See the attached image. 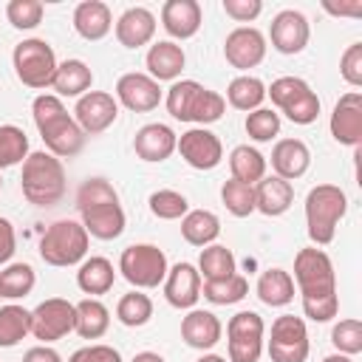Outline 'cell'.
Wrapping results in <instances>:
<instances>
[{"label":"cell","instance_id":"obj_1","mask_svg":"<svg viewBox=\"0 0 362 362\" xmlns=\"http://www.w3.org/2000/svg\"><path fill=\"white\" fill-rule=\"evenodd\" d=\"M300 300H303V314L314 322H328L339 311V297H337V274L331 257L317 249L305 246L294 255V277Z\"/></svg>","mask_w":362,"mask_h":362},{"label":"cell","instance_id":"obj_2","mask_svg":"<svg viewBox=\"0 0 362 362\" xmlns=\"http://www.w3.org/2000/svg\"><path fill=\"white\" fill-rule=\"evenodd\" d=\"M31 116H34L37 133H40V139L51 156L74 158L82 153L88 136L79 130L74 116H68V110L57 93H40L31 102Z\"/></svg>","mask_w":362,"mask_h":362},{"label":"cell","instance_id":"obj_3","mask_svg":"<svg viewBox=\"0 0 362 362\" xmlns=\"http://www.w3.org/2000/svg\"><path fill=\"white\" fill-rule=\"evenodd\" d=\"M20 189L23 198L40 209L57 206L65 195V167L62 158L51 156L48 150H34L23 161V175H20Z\"/></svg>","mask_w":362,"mask_h":362},{"label":"cell","instance_id":"obj_4","mask_svg":"<svg viewBox=\"0 0 362 362\" xmlns=\"http://www.w3.org/2000/svg\"><path fill=\"white\" fill-rule=\"evenodd\" d=\"M348 212V195L337 184H317L305 195V232L314 246H328Z\"/></svg>","mask_w":362,"mask_h":362},{"label":"cell","instance_id":"obj_5","mask_svg":"<svg viewBox=\"0 0 362 362\" xmlns=\"http://www.w3.org/2000/svg\"><path fill=\"white\" fill-rule=\"evenodd\" d=\"M88 240L90 235L79 221H54L40 238V257L57 269L76 266L88 255Z\"/></svg>","mask_w":362,"mask_h":362},{"label":"cell","instance_id":"obj_6","mask_svg":"<svg viewBox=\"0 0 362 362\" xmlns=\"http://www.w3.org/2000/svg\"><path fill=\"white\" fill-rule=\"evenodd\" d=\"M266 96L294 124H311L320 116V96L300 76H280V79H274L266 88Z\"/></svg>","mask_w":362,"mask_h":362},{"label":"cell","instance_id":"obj_7","mask_svg":"<svg viewBox=\"0 0 362 362\" xmlns=\"http://www.w3.org/2000/svg\"><path fill=\"white\" fill-rule=\"evenodd\" d=\"M11 65H14L17 79L25 88L42 90V88H51V79H54V71H57L59 62H57L54 48L45 40L31 37V40H23L20 45H14Z\"/></svg>","mask_w":362,"mask_h":362},{"label":"cell","instance_id":"obj_8","mask_svg":"<svg viewBox=\"0 0 362 362\" xmlns=\"http://www.w3.org/2000/svg\"><path fill=\"white\" fill-rule=\"evenodd\" d=\"M167 255L156 243H133L119 255V272L133 288H156L167 277Z\"/></svg>","mask_w":362,"mask_h":362},{"label":"cell","instance_id":"obj_9","mask_svg":"<svg viewBox=\"0 0 362 362\" xmlns=\"http://www.w3.org/2000/svg\"><path fill=\"white\" fill-rule=\"evenodd\" d=\"M263 317L257 311H238L226 322L229 362H257L263 354Z\"/></svg>","mask_w":362,"mask_h":362},{"label":"cell","instance_id":"obj_10","mask_svg":"<svg viewBox=\"0 0 362 362\" xmlns=\"http://www.w3.org/2000/svg\"><path fill=\"white\" fill-rule=\"evenodd\" d=\"M308 351H311V342H308L305 320L294 314H280L272 322V337H269L272 362H305Z\"/></svg>","mask_w":362,"mask_h":362},{"label":"cell","instance_id":"obj_11","mask_svg":"<svg viewBox=\"0 0 362 362\" xmlns=\"http://www.w3.org/2000/svg\"><path fill=\"white\" fill-rule=\"evenodd\" d=\"M74 322H76V308L62 297H48L31 311V334L42 345L68 337L74 331Z\"/></svg>","mask_w":362,"mask_h":362},{"label":"cell","instance_id":"obj_12","mask_svg":"<svg viewBox=\"0 0 362 362\" xmlns=\"http://www.w3.org/2000/svg\"><path fill=\"white\" fill-rule=\"evenodd\" d=\"M119 116V102L107 90H88L85 96L76 99L74 105V122L85 136H99L105 133Z\"/></svg>","mask_w":362,"mask_h":362},{"label":"cell","instance_id":"obj_13","mask_svg":"<svg viewBox=\"0 0 362 362\" xmlns=\"http://www.w3.org/2000/svg\"><path fill=\"white\" fill-rule=\"evenodd\" d=\"M175 150L192 170H201V173L215 170L223 161V144L206 127H189L187 133H181L175 141Z\"/></svg>","mask_w":362,"mask_h":362},{"label":"cell","instance_id":"obj_14","mask_svg":"<svg viewBox=\"0 0 362 362\" xmlns=\"http://www.w3.org/2000/svg\"><path fill=\"white\" fill-rule=\"evenodd\" d=\"M223 57L232 68L249 71L266 59V37L255 25H238L223 40Z\"/></svg>","mask_w":362,"mask_h":362},{"label":"cell","instance_id":"obj_15","mask_svg":"<svg viewBox=\"0 0 362 362\" xmlns=\"http://www.w3.org/2000/svg\"><path fill=\"white\" fill-rule=\"evenodd\" d=\"M308 37H311V28H308V20L303 11L297 8H283L274 14L272 25H269V40H272V48L277 54H300L305 45H308Z\"/></svg>","mask_w":362,"mask_h":362},{"label":"cell","instance_id":"obj_16","mask_svg":"<svg viewBox=\"0 0 362 362\" xmlns=\"http://www.w3.org/2000/svg\"><path fill=\"white\" fill-rule=\"evenodd\" d=\"M116 102L133 113H150L161 102V85L153 76L139 74V71L122 74L116 82Z\"/></svg>","mask_w":362,"mask_h":362},{"label":"cell","instance_id":"obj_17","mask_svg":"<svg viewBox=\"0 0 362 362\" xmlns=\"http://www.w3.org/2000/svg\"><path fill=\"white\" fill-rule=\"evenodd\" d=\"M328 127L337 144H345V147L362 144V93L359 90H348L339 96Z\"/></svg>","mask_w":362,"mask_h":362},{"label":"cell","instance_id":"obj_18","mask_svg":"<svg viewBox=\"0 0 362 362\" xmlns=\"http://www.w3.org/2000/svg\"><path fill=\"white\" fill-rule=\"evenodd\" d=\"M164 297L173 308H192L201 297V274L192 263H175L164 277Z\"/></svg>","mask_w":362,"mask_h":362},{"label":"cell","instance_id":"obj_19","mask_svg":"<svg viewBox=\"0 0 362 362\" xmlns=\"http://www.w3.org/2000/svg\"><path fill=\"white\" fill-rule=\"evenodd\" d=\"M175 141L178 136L173 133V127L161 124V122H150L144 127L136 130L133 136V150L141 161H167L175 153Z\"/></svg>","mask_w":362,"mask_h":362},{"label":"cell","instance_id":"obj_20","mask_svg":"<svg viewBox=\"0 0 362 362\" xmlns=\"http://www.w3.org/2000/svg\"><path fill=\"white\" fill-rule=\"evenodd\" d=\"M156 14L144 6H130L116 20V40L124 48H141L156 37Z\"/></svg>","mask_w":362,"mask_h":362},{"label":"cell","instance_id":"obj_21","mask_svg":"<svg viewBox=\"0 0 362 362\" xmlns=\"http://www.w3.org/2000/svg\"><path fill=\"white\" fill-rule=\"evenodd\" d=\"M311 167V150L303 139H280L272 147V170L277 178H303Z\"/></svg>","mask_w":362,"mask_h":362},{"label":"cell","instance_id":"obj_22","mask_svg":"<svg viewBox=\"0 0 362 362\" xmlns=\"http://www.w3.org/2000/svg\"><path fill=\"white\" fill-rule=\"evenodd\" d=\"M201 6L198 0H167L161 6V25L173 40H189L201 28Z\"/></svg>","mask_w":362,"mask_h":362},{"label":"cell","instance_id":"obj_23","mask_svg":"<svg viewBox=\"0 0 362 362\" xmlns=\"http://www.w3.org/2000/svg\"><path fill=\"white\" fill-rule=\"evenodd\" d=\"M144 65H147V76H153L156 82H175L187 65V57H184V48L178 42L158 40L150 45Z\"/></svg>","mask_w":362,"mask_h":362},{"label":"cell","instance_id":"obj_24","mask_svg":"<svg viewBox=\"0 0 362 362\" xmlns=\"http://www.w3.org/2000/svg\"><path fill=\"white\" fill-rule=\"evenodd\" d=\"M223 325L212 311L189 308V314L181 320V339L195 351H209L221 342Z\"/></svg>","mask_w":362,"mask_h":362},{"label":"cell","instance_id":"obj_25","mask_svg":"<svg viewBox=\"0 0 362 362\" xmlns=\"http://www.w3.org/2000/svg\"><path fill=\"white\" fill-rule=\"evenodd\" d=\"M294 204V187L286 178L277 175H266L255 184V209L263 212L266 218H277L283 212H288Z\"/></svg>","mask_w":362,"mask_h":362},{"label":"cell","instance_id":"obj_26","mask_svg":"<svg viewBox=\"0 0 362 362\" xmlns=\"http://www.w3.org/2000/svg\"><path fill=\"white\" fill-rule=\"evenodd\" d=\"M74 28L88 42L105 40L110 34V28H113V14H110L107 3H102V0H82L74 8Z\"/></svg>","mask_w":362,"mask_h":362},{"label":"cell","instance_id":"obj_27","mask_svg":"<svg viewBox=\"0 0 362 362\" xmlns=\"http://www.w3.org/2000/svg\"><path fill=\"white\" fill-rule=\"evenodd\" d=\"M82 215V226L90 238H99V240H116L122 232H124V209L122 204H102V206H90Z\"/></svg>","mask_w":362,"mask_h":362},{"label":"cell","instance_id":"obj_28","mask_svg":"<svg viewBox=\"0 0 362 362\" xmlns=\"http://www.w3.org/2000/svg\"><path fill=\"white\" fill-rule=\"evenodd\" d=\"M93 85V74L90 68L82 62V59H65L57 65L54 71V79H51V88L57 90V96H85Z\"/></svg>","mask_w":362,"mask_h":362},{"label":"cell","instance_id":"obj_29","mask_svg":"<svg viewBox=\"0 0 362 362\" xmlns=\"http://www.w3.org/2000/svg\"><path fill=\"white\" fill-rule=\"evenodd\" d=\"M74 308H76L74 331L82 339H99V337L107 334V328H110V311H107V305L99 297H85V300L74 303Z\"/></svg>","mask_w":362,"mask_h":362},{"label":"cell","instance_id":"obj_30","mask_svg":"<svg viewBox=\"0 0 362 362\" xmlns=\"http://www.w3.org/2000/svg\"><path fill=\"white\" fill-rule=\"evenodd\" d=\"M116 283V272H113V263L107 257H85L79 263V272H76V286L88 294V297H99V294H107Z\"/></svg>","mask_w":362,"mask_h":362},{"label":"cell","instance_id":"obj_31","mask_svg":"<svg viewBox=\"0 0 362 362\" xmlns=\"http://www.w3.org/2000/svg\"><path fill=\"white\" fill-rule=\"evenodd\" d=\"M218 235H221V221L209 209H189L181 218V238L189 246H201L204 249V246L215 243Z\"/></svg>","mask_w":362,"mask_h":362},{"label":"cell","instance_id":"obj_32","mask_svg":"<svg viewBox=\"0 0 362 362\" xmlns=\"http://www.w3.org/2000/svg\"><path fill=\"white\" fill-rule=\"evenodd\" d=\"M257 297L263 305H272V308H283L294 300V280L286 269H266L260 277H257V286H255Z\"/></svg>","mask_w":362,"mask_h":362},{"label":"cell","instance_id":"obj_33","mask_svg":"<svg viewBox=\"0 0 362 362\" xmlns=\"http://www.w3.org/2000/svg\"><path fill=\"white\" fill-rule=\"evenodd\" d=\"M229 170L235 181H243L249 187H255L260 178H266V156L249 144H238L229 153Z\"/></svg>","mask_w":362,"mask_h":362},{"label":"cell","instance_id":"obj_34","mask_svg":"<svg viewBox=\"0 0 362 362\" xmlns=\"http://www.w3.org/2000/svg\"><path fill=\"white\" fill-rule=\"evenodd\" d=\"M263 99H266V85H263L257 76H252V74L235 76V79L229 82V88H226V102H229L235 110H243V113L257 110V107L263 105Z\"/></svg>","mask_w":362,"mask_h":362},{"label":"cell","instance_id":"obj_35","mask_svg":"<svg viewBox=\"0 0 362 362\" xmlns=\"http://www.w3.org/2000/svg\"><path fill=\"white\" fill-rule=\"evenodd\" d=\"M198 274L206 280H226L229 274L238 272V263H235V255L232 249L221 246V243H209L201 249V257H198Z\"/></svg>","mask_w":362,"mask_h":362},{"label":"cell","instance_id":"obj_36","mask_svg":"<svg viewBox=\"0 0 362 362\" xmlns=\"http://www.w3.org/2000/svg\"><path fill=\"white\" fill-rule=\"evenodd\" d=\"M31 334V311L17 303L0 305V348H14Z\"/></svg>","mask_w":362,"mask_h":362},{"label":"cell","instance_id":"obj_37","mask_svg":"<svg viewBox=\"0 0 362 362\" xmlns=\"http://www.w3.org/2000/svg\"><path fill=\"white\" fill-rule=\"evenodd\" d=\"M204 90L201 82L195 79H175L164 96V105H167V113L178 122H189L192 119V107H195V99L198 93Z\"/></svg>","mask_w":362,"mask_h":362},{"label":"cell","instance_id":"obj_38","mask_svg":"<svg viewBox=\"0 0 362 362\" xmlns=\"http://www.w3.org/2000/svg\"><path fill=\"white\" fill-rule=\"evenodd\" d=\"M201 294L204 300H209L212 305H232V303H240L246 294H249V280L243 274H229L226 280H206L201 286Z\"/></svg>","mask_w":362,"mask_h":362},{"label":"cell","instance_id":"obj_39","mask_svg":"<svg viewBox=\"0 0 362 362\" xmlns=\"http://www.w3.org/2000/svg\"><path fill=\"white\" fill-rule=\"evenodd\" d=\"M150 317H153V300L139 288L122 294V300L116 303V320L127 328H141L150 322Z\"/></svg>","mask_w":362,"mask_h":362},{"label":"cell","instance_id":"obj_40","mask_svg":"<svg viewBox=\"0 0 362 362\" xmlns=\"http://www.w3.org/2000/svg\"><path fill=\"white\" fill-rule=\"evenodd\" d=\"M37 283V274L28 263H8L3 272H0V297L6 300H20L25 294H31Z\"/></svg>","mask_w":362,"mask_h":362},{"label":"cell","instance_id":"obj_41","mask_svg":"<svg viewBox=\"0 0 362 362\" xmlns=\"http://www.w3.org/2000/svg\"><path fill=\"white\" fill-rule=\"evenodd\" d=\"M28 158V136L17 124H0V170Z\"/></svg>","mask_w":362,"mask_h":362},{"label":"cell","instance_id":"obj_42","mask_svg":"<svg viewBox=\"0 0 362 362\" xmlns=\"http://www.w3.org/2000/svg\"><path fill=\"white\" fill-rule=\"evenodd\" d=\"M221 201H223V206H226L229 215L246 218V215L255 212V187L229 178V181H223V187H221Z\"/></svg>","mask_w":362,"mask_h":362},{"label":"cell","instance_id":"obj_43","mask_svg":"<svg viewBox=\"0 0 362 362\" xmlns=\"http://www.w3.org/2000/svg\"><path fill=\"white\" fill-rule=\"evenodd\" d=\"M102 204H119V192L107 178H88L82 181V187L76 189V209L85 212L90 206H102Z\"/></svg>","mask_w":362,"mask_h":362},{"label":"cell","instance_id":"obj_44","mask_svg":"<svg viewBox=\"0 0 362 362\" xmlns=\"http://www.w3.org/2000/svg\"><path fill=\"white\" fill-rule=\"evenodd\" d=\"M147 204H150V212L158 221H178L189 212V201L175 189H156L147 198Z\"/></svg>","mask_w":362,"mask_h":362},{"label":"cell","instance_id":"obj_45","mask_svg":"<svg viewBox=\"0 0 362 362\" xmlns=\"http://www.w3.org/2000/svg\"><path fill=\"white\" fill-rule=\"evenodd\" d=\"M243 127H246L252 141H272L280 133V113L272 107H257V110L246 113Z\"/></svg>","mask_w":362,"mask_h":362},{"label":"cell","instance_id":"obj_46","mask_svg":"<svg viewBox=\"0 0 362 362\" xmlns=\"http://www.w3.org/2000/svg\"><path fill=\"white\" fill-rule=\"evenodd\" d=\"M331 342L337 348V354L345 356H356L362 354V322L356 317H345L331 328Z\"/></svg>","mask_w":362,"mask_h":362},{"label":"cell","instance_id":"obj_47","mask_svg":"<svg viewBox=\"0 0 362 362\" xmlns=\"http://www.w3.org/2000/svg\"><path fill=\"white\" fill-rule=\"evenodd\" d=\"M6 20L17 31H31L42 23V3L40 0H8L6 3Z\"/></svg>","mask_w":362,"mask_h":362},{"label":"cell","instance_id":"obj_48","mask_svg":"<svg viewBox=\"0 0 362 362\" xmlns=\"http://www.w3.org/2000/svg\"><path fill=\"white\" fill-rule=\"evenodd\" d=\"M223 113H226V99L221 93L209 90V88H204L198 93V99H195V107H192V119L189 122H195L198 127H206V124L218 122Z\"/></svg>","mask_w":362,"mask_h":362},{"label":"cell","instance_id":"obj_49","mask_svg":"<svg viewBox=\"0 0 362 362\" xmlns=\"http://www.w3.org/2000/svg\"><path fill=\"white\" fill-rule=\"evenodd\" d=\"M339 74L351 88H362V42H351L339 59Z\"/></svg>","mask_w":362,"mask_h":362},{"label":"cell","instance_id":"obj_50","mask_svg":"<svg viewBox=\"0 0 362 362\" xmlns=\"http://www.w3.org/2000/svg\"><path fill=\"white\" fill-rule=\"evenodd\" d=\"M68 362H122V354L110 345L96 342V345H85V348L74 351Z\"/></svg>","mask_w":362,"mask_h":362},{"label":"cell","instance_id":"obj_51","mask_svg":"<svg viewBox=\"0 0 362 362\" xmlns=\"http://www.w3.org/2000/svg\"><path fill=\"white\" fill-rule=\"evenodd\" d=\"M223 11H226V17H232L238 23H252L263 11V3L260 0H223Z\"/></svg>","mask_w":362,"mask_h":362},{"label":"cell","instance_id":"obj_52","mask_svg":"<svg viewBox=\"0 0 362 362\" xmlns=\"http://www.w3.org/2000/svg\"><path fill=\"white\" fill-rule=\"evenodd\" d=\"M17 252V235H14V223L8 218H0V266L8 263Z\"/></svg>","mask_w":362,"mask_h":362},{"label":"cell","instance_id":"obj_53","mask_svg":"<svg viewBox=\"0 0 362 362\" xmlns=\"http://www.w3.org/2000/svg\"><path fill=\"white\" fill-rule=\"evenodd\" d=\"M23 362H62V356L48 345H34L23 354Z\"/></svg>","mask_w":362,"mask_h":362},{"label":"cell","instance_id":"obj_54","mask_svg":"<svg viewBox=\"0 0 362 362\" xmlns=\"http://www.w3.org/2000/svg\"><path fill=\"white\" fill-rule=\"evenodd\" d=\"M322 8H325L328 14H337V17H359V14H362V0H354V3H339V6L322 3Z\"/></svg>","mask_w":362,"mask_h":362},{"label":"cell","instance_id":"obj_55","mask_svg":"<svg viewBox=\"0 0 362 362\" xmlns=\"http://www.w3.org/2000/svg\"><path fill=\"white\" fill-rule=\"evenodd\" d=\"M130 362H164V356L156 354V351H141V354H136Z\"/></svg>","mask_w":362,"mask_h":362},{"label":"cell","instance_id":"obj_56","mask_svg":"<svg viewBox=\"0 0 362 362\" xmlns=\"http://www.w3.org/2000/svg\"><path fill=\"white\" fill-rule=\"evenodd\" d=\"M322 362H354L351 356H345V354H331V356H325Z\"/></svg>","mask_w":362,"mask_h":362},{"label":"cell","instance_id":"obj_57","mask_svg":"<svg viewBox=\"0 0 362 362\" xmlns=\"http://www.w3.org/2000/svg\"><path fill=\"white\" fill-rule=\"evenodd\" d=\"M198 362H226V356H218V354H204Z\"/></svg>","mask_w":362,"mask_h":362},{"label":"cell","instance_id":"obj_58","mask_svg":"<svg viewBox=\"0 0 362 362\" xmlns=\"http://www.w3.org/2000/svg\"><path fill=\"white\" fill-rule=\"evenodd\" d=\"M0 189H3V178H0Z\"/></svg>","mask_w":362,"mask_h":362}]
</instances>
